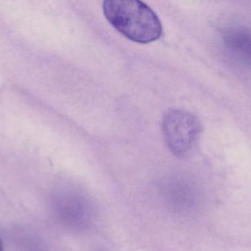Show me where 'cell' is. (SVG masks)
<instances>
[{
    "label": "cell",
    "mask_w": 251,
    "mask_h": 251,
    "mask_svg": "<svg viewBox=\"0 0 251 251\" xmlns=\"http://www.w3.org/2000/svg\"><path fill=\"white\" fill-rule=\"evenodd\" d=\"M103 10L108 22L128 39L147 44L160 38L162 25L154 12L136 0H107Z\"/></svg>",
    "instance_id": "6da1fadb"
},
{
    "label": "cell",
    "mask_w": 251,
    "mask_h": 251,
    "mask_svg": "<svg viewBox=\"0 0 251 251\" xmlns=\"http://www.w3.org/2000/svg\"><path fill=\"white\" fill-rule=\"evenodd\" d=\"M62 212L68 225L76 230L89 226L93 209L87 197L78 190H69L64 195Z\"/></svg>",
    "instance_id": "277c9868"
},
{
    "label": "cell",
    "mask_w": 251,
    "mask_h": 251,
    "mask_svg": "<svg viewBox=\"0 0 251 251\" xmlns=\"http://www.w3.org/2000/svg\"><path fill=\"white\" fill-rule=\"evenodd\" d=\"M162 128L167 146L178 157H184L193 151L202 131L201 124L195 115L178 109L165 113Z\"/></svg>",
    "instance_id": "7a4b0ae2"
},
{
    "label": "cell",
    "mask_w": 251,
    "mask_h": 251,
    "mask_svg": "<svg viewBox=\"0 0 251 251\" xmlns=\"http://www.w3.org/2000/svg\"><path fill=\"white\" fill-rule=\"evenodd\" d=\"M0 251H4L3 249L2 243H1V239H0Z\"/></svg>",
    "instance_id": "5b68a950"
},
{
    "label": "cell",
    "mask_w": 251,
    "mask_h": 251,
    "mask_svg": "<svg viewBox=\"0 0 251 251\" xmlns=\"http://www.w3.org/2000/svg\"><path fill=\"white\" fill-rule=\"evenodd\" d=\"M223 46L230 57L251 69V30L243 26L230 27L223 32Z\"/></svg>",
    "instance_id": "3957f363"
}]
</instances>
